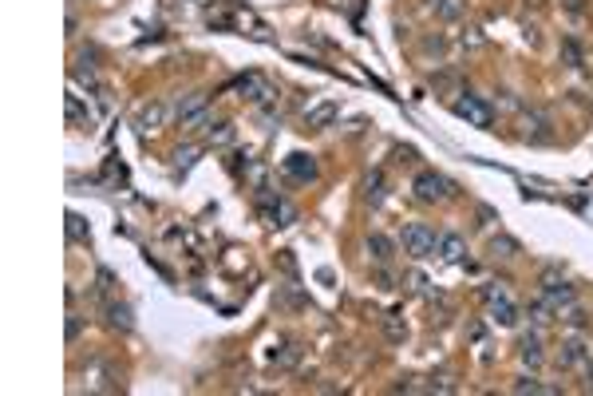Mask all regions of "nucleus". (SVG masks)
<instances>
[{"mask_svg":"<svg viewBox=\"0 0 593 396\" xmlns=\"http://www.w3.org/2000/svg\"><path fill=\"white\" fill-rule=\"evenodd\" d=\"M400 246H403V254H412V258H431L439 250V234L427 222H408L403 234H400Z\"/></svg>","mask_w":593,"mask_h":396,"instance_id":"nucleus-1","label":"nucleus"},{"mask_svg":"<svg viewBox=\"0 0 593 396\" xmlns=\"http://www.w3.org/2000/svg\"><path fill=\"white\" fill-rule=\"evenodd\" d=\"M412 190H415L419 202H443V198L455 195V186H451L443 174H436V171H419V174H415V183H412Z\"/></svg>","mask_w":593,"mask_h":396,"instance_id":"nucleus-2","label":"nucleus"},{"mask_svg":"<svg viewBox=\"0 0 593 396\" xmlns=\"http://www.w3.org/2000/svg\"><path fill=\"white\" fill-rule=\"evenodd\" d=\"M455 115H459V119H467L471 127H491V123H495V112H491V103H483L479 96L455 99Z\"/></svg>","mask_w":593,"mask_h":396,"instance_id":"nucleus-3","label":"nucleus"},{"mask_svg":"<svg viewBox=\"0 0 593 396\" xmlns=\"http://www.w3.org/2000/svg\"><path fill=\"white\" fill-rule=\"evenodd\" d=\"M206 107H210V99L202 96V91H186V96L174 99V119H178L182 127H190L198 115L206 112Z\"/></svg>","mask_w":593,"mask_h":396,"instance_id":"nucleus-4","label":"nucleus"},{"mask_svg":"<svg viewBox=\"0 0 593 396\" xmlns=\"http://www.w3.org/2000/svg\"><path fill=\"white\" fill-rule=\"evenodd\" d=\"M281 167H285V174L297 178V183H313V178H316V159H313V155H305V151H293Z\"/></svg>","mask_w":593,"mask_h":396,"instance_id":"nucleus-5","label":"nucleus"},{"mask_svg":"<svg viewBox=\"0 0 593 396\" xmlns=\"http://www.w3.org/2000/svg\"><path fill=\"white\" fill-rule=\"evenodd\" d=\"M238 87H242L245 99H249V103H257V107H265V103H273V99H277V91H273V87H269L261 75H242V79H238Z\"/></svg>","mask_w":593,"mask_h":396,"instance_id":"nucleus-6","label":"nucleus"},{"mask_svg":"<svg viewBox=\"0 0 593 396\" xmlns=\"http://www.w3.org/2000/svg\"><path fill=\"white\" fill-rule=\"evenodd\" d=\"M542 289H546L542 297L554 305V310H557V305H573V297H578V294H573V285H569V282H557L554 273H546V277H542Z\"/></svg>","mask_w":593,"mask_h":396,"instance_id":"nucleus-7","label":"nucleus"},{"mask_svg":"<svg viewBox=\"0 0 593 396\" xmlns=\"http://www.w3.org/2000/svg\"><path fill=\"white\" fill-rule=\"evenodd\" d=\"M337 115H340V107L332 103V99H325V103H316V107H309V112H305V127L321 131V127H328Z\"/></svg>","mask_w":593,"mask_h":396,"instance_id":"nucleus-8","label":"nucleus"},{"mask_svg":"<svg viewBox=\"0 0 593 396\" xmlns=\"http://www.w3.org/2000/svg\"><path fill=\"white\" fill-rule=\"evenodd\" d=\"M162 123H167V107L162 103H146L143 112H139V119H134L139 131H158Z\"/></svg>","mask_w":593,"mask_h":396,"instance_id":"nucleus-9","label":"nucleus"},{"mask_svg":"<svg viewBox=\"0 0 593 396\" xmlns=\"http://www.w3.org/2000/svg\"><path fill=\"white\" fill-rule=\"evenodd\" d=\"M491 321H498V325H514V321H518V310L510 305L507 294H495V297H491Z\"/></svg>","mask_w":593,"mask_h":396,"instance_id":"nucleus-10","label":"nucleus"},{"mask_svg":"<svg viewBox=\"0 0 593 396\" xmlns=\"http://www.w3.org/2000/svg\"><path fill=\"white\" fill-rule=\"evenodd\" d=\"M368 254H372L380 266H387V261L396 258V242L387 234H368Z\"/></svg>","mask_w":593,"mask_h":396,"instance_id":"nucleus-11","label":"nucleus"},{"mask_svg":"<svg viewBox=\"0 0 593 396\" xmlns=\"http://www.w3.org/2000/svg\"><path fill=\"white\" fill-rule=\"evenodd\" d=\"M439 258L443 261H463L467 258V242L459 234H439Z\"/></svg>","mask_w":593,"mask_h":396,"instance_id":"nucleus-12","label":"nucleus"},{"mask_svg":"<svg viewBox=\"0 0 593 396\" xmlns=\"http://www.w3.org/2000/svg\"><path fill=\"white\" fill-rule=\"evenodd\" d=\"M518 357H522V365L538 369V365H542V337H538V333H526V337H522Z\"/></svg>","mask_w":593,"mask_h":396,"instance_id":"nucleus-13","label":"nucleus"},{"mask_svg":"<svg viewBox=\"0 0 593 396\" xmlns=\"http://www.w3.org/2000/svg\"><path fill=\"white\" fill-rule=\"evenodd\" d=\"M581 360H585V345H581V341H566L562 353H557V365H562V369H573Z\"/></svg>","mask_w":593,"mask_h":396,"instance_id":"nucleus-14","label":"nucleus"},{"mask_svg":"<svg viewBox=\"0 0 593 396\" xmlns=\"http://www.w3.org/2000/svg\"><path fill=\"white\" fill-rule=\"evenodd\" d=\"M491 250H495V258H518L522 254V246L514 242V238H507V234H498L495 242H491Z\"/></svg>","mask_w":593,"mask_h":396,"instance_id":"nucleus-15","label":"nucleus"},{"mask_svg":"<svg viewBox=\"0 0 593 396\" xmlns=\"http://www.w3.org/2000/svg\"><path fill=\"white\" fill-rule=\"evenodd\" d=\"M269 360H273L277 369H293V365L301 360V345H285L281 353H269Z\"/></svg>","mask_w":593,"mask_h":396,"instance_id":"nucleus-16","label":"nucleus"},{"mask_svg":"<svg viewBox=\"0 0 593 396\" xmlns=\"http://www.w3.org/2000/svg\"><path fill=\"white\" fill-rule=\"evenodd\" d=\"M107 317H111V325H115V329H123V333L131 329V310H127V305H115V301H111V305H107Z\"/></svg>","mask_w":593,"mask_h":396,"instance_id":"nucleus-17","label":"nucleus"},{"mask_svg":"<svg viewBox=\"0 0 593 396\" xmlns=\"http://www.w3.org/2000/svg\"><path fill=\"white\" fill-rule=\"evenodd\" d=\"M562 60H566L569 68H581V63H585V56H581V48H578V40H562Z\"/></svg>","mask_w":593,"mask_h":396,"instance_id":"nucleus-18","label":"nucleus"},{"mask_svg":"<svg viewBox=\"0 0 593 396\" xmlns=\"http://www.w3.org/2000/svg\"><path fill=\"white\" fill-rule=\"evenodd\" d=\"M368 202H372V206H380V202H384V174H380V171L368 178Z\"/></svg>","mask_w":593,"mask_h":396,"instance_id":"nucleus-19","label":"nucleus"},{"mask_svg":"<svg viewBox=\"0 0 593 396\" xmlns=\"http://www.w3.org/2000/svg\"><path fill=\"white\" fill-rule=\"evenodd\" d=\"M514 393H554L550 384L534 381V376H522V381H514Z\"/></svg>","mask_w":593,"mask_h":396,"instance_id":"nucleus-20","label":"nucleus"},{"mask_svg":"<svg viewBox=\"0 0 593 396\" xmlns=\"http://www.w3.org/2000/svg\"><path fill=\"white\" fill-rule=\"evenodd\" d=\"M72 79H75V84H87V91H103L91 68H75V72H72Z\"/></svg>","mask_w":593,"mask_h":396,"instance_id":"nucleus-21","label":"nucleus"},{"mask_svg":"<svg viewBox=\"0 0 593 396\" xmlns=\"http://www.w3.org/2000/svg\"><path fill=\"white\" fill-rule=\"evenodd\" d=\"M384 333H387V341H408V329L396 317H384Z\"/></svg>","mask_w":593,"mask_h":396,"instance_id":"nucleus-22","label":"nucleus"},{"mask_svg":"<svg viewBox=\"0 0 593 396\" xmlns=\"http://www.w3.org/2000/svg\"><path fill=\"white\" fill-rule=\"evenodd\" d=\"M68 119H72V123H79V119H87V123H91V115H87L84 107H79V99H75V96H68Z\"/></svg>","mask_w":593,"mask_h":396,"instance_id":"nucleus-23","label":"nucleus"},{"mask_svg":"<svg viewBox=\"0 0 593 396\" xmlns=\"http://www.w3.org/2000/svg\"><path fill=\"white\" fill-rule=\"evenodd\" d=\"M431 13H439V16H459V4H451V0H431Z\"/></svg>","mask_w":593,"mask_h":396,"instance_id":"nucleus-24","label":"nucleus"},{"mask_svg":"<svg viewBox=\"0 0 593 396\" xmlns=\"http://www.w3.org/2000/svg\"><path fill=\"white\" fill-rule=\"evenodd\" d=\"M210 139H214V143H230V139H233V127H230V123L210 127Z\"/></svg>","mask_w":593,"mask_h":396,"instance_id":"nucleus-25","label":"nucleus"},{"mask_svg":"<svg viewBox=\"0 0 593 396\" xmlns=\"http://www.w3.org/2000/svg\"><path fill=\"white\" fill-rule=\"evenodd\" d=\"M68 234H72V238H84V222H79L75 214H68Z\"/></svg>","mask_w":593,"mask_h":396,"instance_id":"nucleus-26","label":"nucleus"},{"mask_svg":"<svg viewBox=\"0 0 593 396\" xmlns=\"http://www.w3.org/2000/svg\"><path fill=\"white\" fill-rule=\"evenodd\" d=\"M79 333H84V321H79V317H68V341H75Z\"/></svg>","mask_w":593,"mask_h":396,"instance_id":"nucleus-27","label":"nucleus"},{"mask_svg":"<svg viewBox=\"0 0 593 396\" xmlns=\"http://www.w3.org/2000/svg\"><path fill=\"white\" fill-rule=\"evenodd\" d=\"M194 159H198V151H194V147H186V151H178V167H182V171H186V167H190V162Z\"/></svg>","mask_w":593,"mask_h":396,"instance_id":"nucleus-28","label":"nucleus"},{"mask_svg":"<svg viewBox=\"0 0 593 396\" xmlns=\"http://www.w3.org/2000/svg\"><path fill=\"white\" fill-rule=\"evenodd\" d=\"M569 325H573V329H581V325H585V313L581 310H569V317H566Z\"/></svg>","mask_w":593,"mask_h":396,"instance_id":"nucleus-29","label":"nucleus"},{"mask_svg":"<svg viewBox=\"0 0 593 396\" xmlns=\"http://www.w3.org/2000/svg\"><path fill=\"white\" fill-rule=\"evenodd\" d=\"M463 44H467V48H479V44H483V36L471 28V36H463Z\"/></svg>","mask_w":593,"mask_h":396,"instance_id":"nucleus-30","label":"nucleus"},{"mask_svg":"<svg viewBox=\"0 0 593 396\" xmlns=\"http://www.w3.org/2000/svg\"><path fill=\"white\" fill-rule=\"evenodd\" d=\"M566 8H569V13H573V16H578L581 8H585V4H581V0H566Z\"/></svg>","mask_w":593,"mask_h":396,"instance_id":"nucleus-31","label":"nucleus"},{"mask_svg":"<svg viewBox=\"0 0 593 396\" xmlns=\"http://www.w3.org/2000/svg\"><path fill=\"white\" fill-rule=\"evenodd\" d=\"M585 369H590V376H593V349H585Z\"/></svg>","mask_w":593,"mask_h":396,"instance_id":"nucleus-32","label":"nucleus"}]
</instances>
